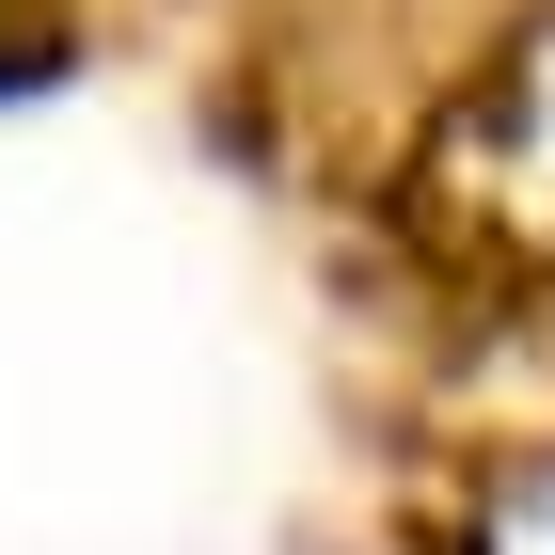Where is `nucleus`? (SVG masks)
I'll return each mask as SVG.
<instances>
[{"instance_id":"obj_1","label":"nucleus","mask_w":555,"mask_h":555,"mask_svg":"<svg viewBox=\"0 0 555 555\" xmlns=\"http://www.w3.org/2000/svg\"><path fill=\"white\" fill-rule=\"evenodd\" d=\"M444 555H555V444H524V461L476 476V508H461Z\"/></svg>"}]
</instances>
